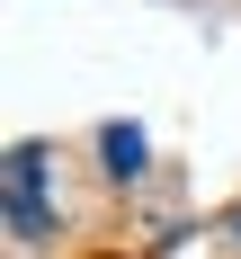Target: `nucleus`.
Segmentation results:
<instances>
[{
	"mask_svg": "<svg viewBox=\"0 0 241 259\" xmlns=\"http://www.w3.org/2000/svg\"><path fill=\"white\" fill-rule=\"evenodd\" d=\"M99 152H107V170H116V179H134V170H143V134H134V125H107Z\"/></svg>",
	"mask_w": 241,
	"mask_h": 259,
	"instance_id": "f03ea898",
	"label": "nucleus"
},
{
	"mask_svg": "<svg viewBox=\"0 0 241 259\" xmlns=\"http://www.w3.org/2000/svg\"><path fill=\"white\" fill-rule=\"evenodd\" d=\"M9 224H18L27 241H45V233H54V214H45V197H36V152H27V143L9 152Z\"/></svg>",
	"mask_w": 241,
	"mask_h": 259,
	"instance_id": "f257e3e1",
	"label": "nucleus"
}]
</instances>
